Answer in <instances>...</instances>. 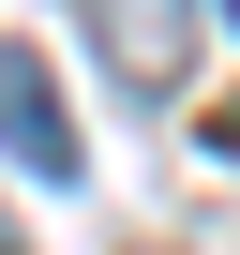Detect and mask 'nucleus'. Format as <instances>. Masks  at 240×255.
Segmentation results:
<instances>
[{
	"mask_svg": "<svg viewBox=\"0 0 240 255\" xmlns=\"http://www.w3.org/2000/svg\"><path fill=\"white\" fill-rule=\"evenodd\" d=\"M0 150H15L30 180H75V120H60V90H45L30 45H0Z\"/></svg>",
	"mask_w": 240,
	"mask_h": 255,
	"instance_id": "obj_1",
	"label": "nucleus"
},
{
	"mask_svg": "<svg viewBox=\"0 0 240 255\" xmlns=\"http://www.w3.org/2000/svg\"><path fill=\"white\" fill-rule=\"evenodd\" d=\"M90 45L135 75V90H165L180 75V0H90Z\"/></svg>",
	"mask_w": 240,
	"mask_h": 255,
	"instance_id": "obj_2",
	"label": "nucleus"
},
{
	"mask_svg": "<svg viewBox=\"0 0 240 255\" xmlns=\"http://www.w3.org/2000/svg\"><path fill=\"white\" fill-rule=\"evenodd\" d=\"M0 255H15V225H0Z\"/></svg>",
	"mask_w": 240,
	"mask_h": 255,
	"instance_id": "obj_3",
	"label": "nucleus"
},
{
	"mask_svg": "<svg viewBox=\"0 0 240 255\" xmlns=\"http://www.w3.org/2000/svg\"><path fill=\"white\" fill-rule=\"evenodd\" d=\"M225 30H240V0H225Z\"/></svg>",
	"mask_w": 240,
	"mask_h": 255,
	"instance_id": "obj_4",
	"label": "nucleus"
}]
</instances>
